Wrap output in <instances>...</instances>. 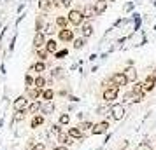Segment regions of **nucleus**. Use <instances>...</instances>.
<instances>
[{
	"mask_svg": "<svg viewBox=\"0 0 156 150\" xmlns=\"http://www.w3.org/2000/svg\"><path fill=\"white\" fill-rule=\"evenodd\" d=\"M67 19H69V25H70V26H81V25L84 23L83 11H79V9H70L69 14H67Z\"/></svg>",
	"mask_w": 156,
	"mask_h": 150,
	"instance_id": "obj_1",
	"label": "nucleus"
},
{
	"mask_svg": "<svg viewBox=\"0 0 156 150\" xmlns=\"http://www.w3.org/2000/svg\"><path fill=\"white\" fill-rule=\"evenodd\" d=\"M125 105H121V103H111V110H109V119H112V121H121L123 117H125Z\"/></svg>",
	"mask_w": 156,
	"mask_h": 150,
	"instance_id": "obj_2",
	"label": "nucleus"
},
{
	"mask_svg": "<svg viewBox=\"0 0 156 150\" xmlns=\"http://www.w3.org/2000/svg\"><path fill=\"white\" fill-rule=\"evenodd\" d=\"M28 98L25 96V94H21V96H18L14 100V103H12V108H14V112H27V108H28Z\"/></svg>",
	"mask_w": 156,
	"mask_h": 150,
	"instance_id": "obj_3",
	"label": "nucleus"
},
{
	"mask_svg": "<svg viewBox=\"0 0 156 150\" xmlns=\"http://www.w3.org/2000/svg\"><path fill=\"white\" fill-rule=\"evenodd\" d=\"M118 94H119V87H105L104 93H102V98L107 101V103H112L114 100H118Z\"/></svg>",
	"mask_w": 156,
	"mask_h": 150,
	"instance_id": "obj_4",
	"label": "nucleus"
},
{
	"mask_svg": "<svg viewBox=\"0 0 156 150\" xmlns=\"http://www.w3.org/2000/svg\"><path fill=\"white\" fill-rule=\"evenodd\" d=\"M109 79L112 80V84L116 87H119V89L121 87H125V86H128V80H126V77L123 75V72H116V73H112Z\"/></svg>",
	"mask_w": 156,
	"mask_h": 150,
	"instance_id": "obj_5",
	"label": "nucleus"
},
{
	"mask_svg": "<svg viewBox=\"0 0 156 150\" xmlns=\"http://www.w3.org/2000/svg\"><path fill=\"white\" fill-rule=\"evenodd\" d=\"M74 38H76L74 30H70V28L58 30V40H60V42H72Z\"/></svg>",
	"mask_w": 156,
	"mask_h": 150,
	"instance_id": "obj_6",
	"label": "nucleus"
},
{
	"mask_svg": "<svg viewBox=\"0 0 156 150\" xmlns=\"http://www.w3.org/2000/svg\"><path fill=\"white\" fill-rule=\"evenodd\" d=\"M107 131H109V121H102V122H97L90 133L95 136H100V135H105Z\"/></svg>",
	"mask_w": 156,
	"mask_h": 150,
	"instance_id": "obj_7",
	"label": "nucleus"
},
{
	"mask_svg": "<svg viewBox=\"0 0 156 150\" xmlns=\"http://www.w3.org/2000/svg\"><path fill=\"white\" fill-rule=\"evenodd\" d=\"M142 87H144V93H151V91H154V87H156L154 73H149L147 77L142 80Z\"/></svg>",
	"mask_w": 156,
	"mask_h": 150,
	"instance_id": "obj_8",
	"label": "nucleus"
},
{
	"mask_svg": "<svg viewBox=\"0 0 156 150\" xmlns=\"http://www.w3.org/2000/svg\"><path fill=\"white\" fill-rule=\"evenodd\" d=\"M123 75L126 77L128 82H137V79H139V73H137V68L135 66H126L125 70H123Z\"/></svg>",
	"mask_w": 156,
	"mask_h": 150,
	"instance_id": "obj_9",
	"label": "nucleus"
},
{
	"mask_svg": "<svg viewBox=\"0 0 156 150\" xmlns=\"http://www.w3.org/2000/svg\"><path fill=\"white\" fill-rule=\"evenodd\" d=\"M46 35H44L42 32H35V35H34V49H42L44 45H46Z\"/></svg>",
	"mask_w": 156,
	"mask_h": 150,
	"instance_id": "obj_10",
	"label": "nucleus"
},
{
	"mask_svg": "<svg viewBox=\"0 0 156 150\" xmlns=\"http://www.w3.org/2000/svg\"><path fill=\"white\" fill-rule=\"evenodd\" d=\"M44 121H46V117L42 114H35L32 115V121H30V128L32 129H39L44 126Z\"/></svg>",
	"mask_w": 156,
	"mask_h": 150,
	"instance_id": "obj_11",
	"label": "nucleus"
},
{
	"mask_svg": "<svg viewBox=\"0 0 156 150\" xmlns=\"http://www.w3.org/2000/svg\"><path fill=\"white\" fill-rule=\"evenodd\" d=\"M67 135L70 136L72 140H84L86 138V135L79 128H69L67 129Z\"/></svg>",
	"mask_w": 156,
	"mask_h": 150,
	"instance_id": "obj_12",
	"label": "nucleus"
},
{
	"mask_svg": "<svg viewBox=\"0 0 156 150\" xmlns=\"http://www.w3.org/2000/svg\"><path fill=\"white\" fill-rule=\"evenodd\" d=\"M41 114L42 115L55 114V103H53V101H42V105H41Z\"/></svg>",
	"mask_w": 156,
	"mask_h": 150,
	"instance_id": "obj_13",
	"label": "nucleus"
},
{
	"mask_svg": "<svg viewBox=\"0 0 156 150\" xmlns=\"http://www.w3.org/2000/svg\"><path fill=\"white\" fill-rule=\"evenodd\" d=\"M46 68H48V65L44 63V61H37V63H34L32 66H30V70H28V72H35L37 75H44Z\"/></svg>",
	"mask_w": 156,
	"mask_h": 150,
	"instance_id": "obj_14",
	"label": "nucleus"
},
{
	"mask_svg": "<svg viewBox=\"0 0 156 150\" xmlns=\"http://www.w3.org/2000/svg\"><path fill=\"white\" fill-rule=\"evenodd\" d=\"M41 105H42V101H41V100L30 101V103H28V108H27V114H32V115L39 114V112H41Z\"/></svg>",
	"mask_w": 156,
	"mask_h": 150,
	"instance_id": "obj_15",
	"label": "nucleus"
},
{
	"mask_svg": "<svg viewBox=\"0 0 156 150\" xmlns=\"http://www.w3.org/2000/svg\"><path fill=\"white\" fill-rule=\"evenodd\" d=\"M56 142L60 143V145H63V147H69V145H72V142H74V140H72L67 133H63V131H62L60 135H56Z\"/></svg>",
	"mask_w": 156,
	"mask_h": 150,
	"instance_id": "obj_16",
	"label": "nucleus"
},
{
	"mask_svg": "<svg viewBox=\"0 0 156 150\" xmlns=\"http://www.w3.org/2000/svg\"><path fill=\"white\" fill-rule=\"evenodd\" d=\"M44 49L48 51L49 54H55L58 51V42H56V38H48L46 40V45H44Z\"/></svg>",
	"mask_w": 156,
	"mask_h": 150,
	"instance_id": "obj_17",
	"label": "nucleus"
},
{
	"mask_svg": "<svg viewBox=\"0 0 156 150\" xmlns=\"http://www.w3.org/2000/svg\"><path fill=\"white\" fill-rule=\"evenodd\" d=\"M25 96L28 98V101H37L41 98V91H39L37 87H32V89H27V91H25Z\"/></svg>",
	"mask_w": 156,
	"mask_h": 150,
	"instance_id": "obj_18",
	"label": "nucleus"
},
{
	"mask_svg": "<svg viewBox=\"0 0 156 150\" xmlns=\"http://www.w3.org/2000/svg\"><path fill=\"white\" fill-rule=\"evenodd\" d=\"M83 16H84V19H91V18H95V16H97L93 4H86L84 7H83Z\"/></svg>",
	"mask_w": 156,
	"mask_h": 150,
	"instance_id": "obj_19",
	"label": "nucleus"
},
{
	"mask_svg": "<svg viewBox=\"0 0 156 150\" xmlns=\"http://www.w3.org/2000/svg\"><path fill=\"white\" fill-rule=\"evenodd\" d=\"M93 7H95V12H97V16L104 14L107 9V0H97L95 4H93Z\"/></svg>",
	"mask_w": 156,
	"mask_h": 150,
	"instance_id": "obj_20",
	"label": "nucleus"
},
{
	"mask_svg": "<svg viewBox=\"0 0 156 150\" xmlns=\"http://www.w3.org/2000/svg\"><path fill=\"white\" fill-rule=\"evenodd\" d=\"M55 25H56V28H58V30L69 28V19H67V16H56V19H55Z\"/></svg>",
	"mask_w": 156,
	"mask_h": 150,
	"instance_id": "obj_21",
	"label": "nucleus"
},
{
	"mask_svg": "<svg viewBox=\"0 0 156 150\" xmlns=\"http://www.w3.org/2000/svg\"><path fill=\"white\" fill-rule=\"evenodd\" d=\"M41 98H42L44 101H53V98H55V91H53L51 87H46V89L41 91Z\"/></svg>",
	"mask_w": 156,
	"mask_h": 150,
	"instance_id": "obj_22",
	"label": "nucleus"
},
{
	"mask_svg": "<svg viewBox=\"0 0 156 150\" xmlns=\"http://www.w3.org/2000/svg\"><path fill=\"white\" fill-rule=\"evenodd\" d=\"M34 87H37L39 91L46 89V77L44 75H37L35 79H34Z\"/></svg>",
	"mask_w": 156,
	"mask_h": 150,
	"instance_id": "obj_23",
	"label": "nucleus"
},
{
	"mask_svg": "<svg viewBox=\"0 0 156 150\" xmlns=\"http://www.w3.org/2000/svg\"><path fill=\"white\" fill-rule=\"evenodd\" d=\"M93 35V25L91 23H86L84 26L81 28V37H84V38H90Z\"/></svg>",
	"mask_w": 156,
	"mask_h": 150,
	"instance_id": "obj_24",
	"label": "nucleus"
},
{
	"mask_svg": "<svg viewBox=\"0 0 156 150\" xmlns=\"http://www.w3.org/2000/svg\"><path fill=\"white\" fill-rule=\"evenodd\" d=\"M86 40H88V38H84V37H77V38H74V40H72V47H74L76 51L83 49V47L86 45Z\"/></svg>",
	"mask_w": 156,
	"mask_h": 150,
	"instance_id": "obj_25",
	"label": "nucleus"
},
{
	"mask_svg": "<svg viewBox=\"0 0 156 150\" xmlns=\"http://www.w3.org/2000/svg\"><path fill=\"white\" fill-rule=\"evenodd\" d=\"M44 28H46V18L42 14H39L35 21V30L37 32H44Z\"/></svg>",
	"mask_w": 156,
	"mask_h": 150,
	"instance_id": "obj_26",
	"label": "nucleus"
},
{
	"mask_svg": "<svg viewBox=\"0 0 156 150\" xmlns=\"http://www.w3.org/2000/svg\"><path fill=\"white\" fill-rule=\"evenodd\" d=\"M35 56H37V59H39V61H44V63H46V59L49 58V52L42 47V49H35Z\"/></svg>",
	"mask_w": 156,
	"mask_h": 150,
	"instance_id": "obj_27",
	"label": "nucleus"
},
{
	"mask_svg": "<svg viewBox=\"0 0 156 150\" xmlns=\"http://www.w3.org/2000/svg\"><path fill=\"white\" fill-rule=\"evenodd\" d=\"M93 126H95V124H93L91 121H83V122H81V124L77 126V128H79V129H81V131H83V133L86 135V131H91Z\"/></svg>",
	"mask_w": 156,
	"mask_h": 150,
	"instance_id": "obj_28",
	"label": "nucleus"
},
{
	"mask_svg": "<svg viewBox=\"0 0 156 150\" xmlns=\"http://www.w3.org/2000/svg\"><path fill=\"white\" fill-rule=\"evenodd\" d=\"M69 122H70V114H62L58 117V124L60 126H69Z\"/></svg>",
	"mask_w": 156,
	"mask_h": 150,
	"instance_id": "obj_29",
	"label": "nucleus"
},
{
	"mask_svg": "<svg viewBox=\"0 0 156 150\" xmlns=\"http://www.w3.org/2000/svg\"><path fill=\"white\" fill-rule=\"evenodd\" d=\"M42 33H44V35H55V33H56V25H51V23H48Z\"/></svg>",
	"mask_w": 156,
	"mask_h": 150,
	"instance_id": "obj_30",
	"label": "nucleus"
},
{
	"mask_svg": "<svg viewBox=\"0 0 156 150\" xmlns=\"http://www.w3.org/2000/svg\"><path fill=\"white\" fill-rule=\"evenodd\" d=\"M39 7L42 9L44 12H48L53 5H51V0H39Z\"/></svg>",
	"mask_w": 156,
	"mask_h": 150,
	"instance_id": "obj_31",
	"label": "nucleus"
},
{
	"mask_svg": "<svg viewBox=\"0 0 156 150\" xmlns=\"http://www.w3.org/2000/svg\"><path fill=\"white\" fill-rule=\"evenodd\" d=\"M32 87H34V77L30 73H27L25 75V89H32Z\"/></svg>",
	"mask_w": 156,
	"mask_h": 150,
	"instance_id": "obj_32",
	"label": "nucleus"
},
{
	"mask_svg": "<svg viewBox=\"0 0 156 150\" xmlns=\"http://www.w3.org/2000/svg\"><path fill=\"white\" fill-rule=\"evenodd\" d=\"M146 100V93L142 91V93H137V94H133V98H132V101L133 103H140V101H144Z\"/></svg>",
	"mask_w": 156,
	"mask_h": 150,
	"instance_id": "obj_33",
	"label": "nucleus"
},
{
	"mask_svg": "<svg viewBox=\"0 0 156 150\" xmlns=\"http://www.w3.org/2000/svg\"><path fill=\"white\" fill-rule=\"evenodd\" d=\"M51 75H53V79H60V77L63 75V68H60V66H56V68H53V72H51Z\"/></svg>",
	"mask_w": 156,
	"mask_h": 150,
	"instance_id": "obj_34",
	"label": "nucleus"
},
{
	"mask_svg": "<svg viewBox=\"0 0 156 150\" xmlns=\"http://www.w3.org/2000/svg\"><path fill=\"white\" fill-rule=\"evenodd\" d=\"M49 131H51L55 136H56V135H60V133H62V126H60L58 122H55V124H51V129H49Z\"/></svg>",
	"mask_w": 156,
	"mask_h": 150,
	"instance_id": "obj_35",
	"label": "nucleus"
},
{
	"mask_svg": "<svg viewBox=\"0 0 156 150\" xmlns=\"http://www.w3.org/2000/svg\"><path fill=\"white\" fill-rule=\"evenodd\" d=\"M67 54H69V49H58L56 52L53 54V56L56 58V59H62V58H65Z\"/></svg>",
	"mask_w": 156,
	"mask_h": 150,
	"instance_id": "obj_36",
	"label": "nucleus"
},
{
	"mask_svg": "<svg viewBox=\"0 0 156 150\" xmlns=\"http://www.w3.org/2000/svg\"><path fill=\"white\" fill-rule=\"evenodd\" d=\"M72 2L74 0H60V5L65 9H72Z\"/></svg>",
	"mask_w": 156,
	"mask_h": 150,
	"instance_id": "obj_37",
	"label": "nucleus"
},
{
	"mask_svg": "<svg viewBox=\"0 0 156 150\" xmlns=\"http://www.w3.org/2000/svg\"><path fill=\"white\" fill-rule=\"evenodd\" d=\"M32 150H46V143L44 142H37L34 147H32Z\"/></svg>",
	"mask_w": 156,
	"mask_h": 150,
	"instance_id": "obj_38",
	"label": "nucleus"
},
{
	"mask_svg": "<svg viewBox=\"0 0 156 150\" xmlns=\"http://www.w3.org/2000/svg\"><path fill=\"white\" fill-rule=\"evenodd\" d=\"M69 100H70L72 103H77V101H79V98H77V96H72V94H70V96H69Z\"/></svg>",
	"mask_w": 156,
	"mask_h": 150,
	"instance_id": "obj_39",
	"label": "nucleus"
},
{
	"mask_svg": "<svg viewBox=\"0 0 156 150\" xmlns=\"http://www.w3.org/2000/svg\"><path fill=\"white\" fill-rule=\"evenodd\" d=\"M53 150H69V147H63V145H58V147H55Z\"/></svg>",
	"mask_w": 156,
	"mask_h": 150,
	"instance_id": "obj_40",
	"label": "nucleus"
},
{
	"mask_svg": "<svg viewBox=\"0 0 156 150\" xmlns=\"http://www.w3.org/2000/svg\"><path fill=\"white\" fill-rule=\"evenodd\" d=\"M126 147H128V142H123V145H121V147H119V148H118V150H125V148H126Z\"/></svg>",
	"mask_w": 156,
	"mask_h": 150,
	"instance_id": "obj_41",
	"label": "nucleus"
},
{
	"mask_svg": "<svg viewBox=\"0 0 156 150\" xmlns=\"http://www.w3.org/2000/svg\"><path fill=\"white\" fill-rule=\"evenodd\" d=\"M132 9H133V4H128L126 7H125V11H132Z\"/></svg>",
	"mask_w": 156,
	"mask_h": 150,
	"instance_id": "obj_42",
	"label": "nucleus"
},
{
	"mask_svg": "<svg viewBox=\"0 0 156 150\" xmlns=\"http://www.w3.org/2000/svg\"><path fill=\"white\" fill-rule=\"evenodd\" d=\"M0 128H2V121H0Z\"/></svg>",
	"mask_w": 156,
	"mask_h": 150,
	"instance_id": "obj_43",
	"label": "nucleus"
},
{
	"mask_svg": "<svg viewBox=\"0 0 156 150\" xmlns=\"http://www.w3.org/2000/svg\"><path fill=\"white\" fill-rule=\"evenodd\" d=\"M154 77H156V72H154Z\"/></svg>",
	"mask_w": 156,
	"mask_h": 150,
	"instance_id": "obj_44",
	"label": "nucleus"
},
{
	"mask_svg": "<svg viewBox=\"0 0 156 150\" xmlns=\"http://www.w3.org/2000/svg\"><path fill=\"white\" fill-rule=\"evenodd\" d=\"M135 150H139V148H135Z\"/></svg>",
	"mask_w": 156,
	"mask_h": 150,
	"instance_id": "obj_45",
	"label": "nucleus"
}]
</instances>
